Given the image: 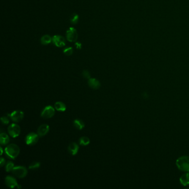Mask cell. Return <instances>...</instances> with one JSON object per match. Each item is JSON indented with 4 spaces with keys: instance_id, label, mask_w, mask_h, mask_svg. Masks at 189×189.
<instances>
[{
    "instance_id": "cell-4",
    "label": "cell",
    "mask_w": 189,
    "mask_h": 189,
    "mask_svg": "<svg viewBox=\"0 0 189 189\" xmlns=\"http://www.w3.org/2000/svg\"><path fill=\"white\" fill-rule=\"evenodd\" d=\"M67 39L69 42H74L77 41L78 39V33L77 30L73 27H70L66 32Z\"/></svg>"
},
{
    "instance_id": "cell-6",
    "label": "cell",
    "mask_w": 189,
    "mask_h": 189,
    "mask_svg": "<svg viewBox=\"0 0 189 189\" xmlns=\"http://www.w3.org/2000/svg\"><path fill=\"white\" fill-rule=\"evenodd\" d=\"M7 115L15 122H19L22 120L24 117V113L21 110H16Z\"/></svg>"
},
{
    "instance_id": "cell-18",
    "label": "cell",
    "mask_w": 189,
    "mask_h": 189,
    "mask_svg": "<svg viewBox=\"0 0 189 189\" xmlns=\"http://www.w3.org/2000/svg\"><path fill=\"white\" fill-rule=\"evenodd\" d=\"M74 125L78 130H82L85 126L83 121L79 119H76L74 121Z\"/></svg>"
},
{
    "instance_id": "cell-17",
    "label": "cell",
    "mask_w": 189,
    "mask_h": 189,
    "mask_svg": "<svg viewBox=\"0 0 189 189\" xmlns=\"http://www.w3.org/2000/svg\"><path fill=\"white\" fill-rule=\"evenodd\" d=\"M52 41V38H51L50 35H43L41 39V42L42 44L43 45H47Z\"/></svg>"
},
{
    "instance_id": "cell-3",
    "label": "cell",
    "mask_w": 189,
    "mask_h": 189,
    "mask_svg": "<svg viewBox=\"0 0 189 189\" xmlns=\"http://www.w3.org/2000/svg\"><path fill=\"white\" fill-rule=\"evenodd\" d=\"M12 174L19 178H24L27 174V170L24 166L14 167L12 170Z\"/></svg>"
},
{
    "instance_id": "cell-11",
    "label": "cell",
    "mask_w": 189,
    "mask_h": 189,
    "mask_svg": "<svg viewBox=\"0 0 189 189\" xmlns=\"http://www.w3.org/2000/svg\"><path fill=\"white\" fill-rule=\"evenodd\" d=\"M49 130V126L47 124H42L38 129L37 132L39 136H44L48 133Z\"/></svg>"
},
{
    "instance_id": "cell-24",
    "label": "cell",
    "mask_w": 189,
    "mask_h": 189,
    "mask_svg": "<svg viewBox=\"0 0 189 189\" xmlns=\"http://www.w3.org/2000/svg\"><path fill=\"white\" fill-rule=\"evenodd\" d=\"M82 76L84 78H85V79H89L90 78V74L89 72L87 70H84L83 71Z\"/></svg>"
},
{
    "instance_id": "cell-5",
    "label": "cell",
    "mask_w": 189,
    "mask_h": 189,
    "mask_svg": "<svg viewBox=\"0 0 189 189\" xmlns=\"http://www.w3.org/2000/svg\"><path fill=\"white\" fill-rule=\"evenodd\" d=\"M8 131L10 136L12 138H16L19 136L21 133V128L17 124H12L8 126Z\"/></svg>"
},
{
    "instance_id": "cell-7",
    "label": "cell",
    "mask_w": 189,
    "mask_h": 189,
    "mask_svg": "<svg viewBox=\"0 0 189 189\" xmlns=\"http://www.w3.org/2000/svg\"><path fill=\"white\" fill-rule=\"evenodd\" d=\"M55 110L52 106H46L41 113V117L43 118H51L54 115Z\"/></svg>"
},
{
    "instance_id": "cell-12",
    "label": "cell",
    "mask_w": 189,
    "mask_h": 189,
    "mask_svg": "<svg viewBox=\"0 0 189 189\" xmlns=\"http://www.w3.org/2000/svg\"><path fill=\"white\" fill-rule=\"evenodd\" d=\"M89 86L94 89H97L101 87L100 82L95 78H90L88 79Z\"/></svg>"
},
{
    "instance_id": "cell-1",
    "label": "cell",
    "mask_w": 189,
    "mask_h": 189,
    "mask_svg": "<svg viewBox=\"0 0 189 189\" xmlns=\"http://www.w3.org/2000/svg\"><path fill=\"white\" fill-rule=\"evenodd\" d=\"M176 164L179 170L189 172V156H183L179 158L176 161Z\"/></svg>"
},
{
    "instance_id": "cell-14",
    "label": "cell",
    "mask_w": 189,
    "mask_h": 189,
    "mask_svg": "<svg viewBox=\"0 0 189 189\" xmlns=\"http://www.w3.org/2000/svg\"><path fill=\"white\" fill-rule=\"evenodd\" d=\"M180 181L183 186L189 185V172L182 175L180 178Z\"/></svg>"
},
{
    "instance_id": "cell-25",
    "label": "cell",
    "mask_w": 189,
    "mask_h": 189,
    "mask_svg": "<svg viewBox=\"0 0 189 189\" xmlns=\"http://www.w3.org/2000/svg\"><path fill=\"white\" fill-rule=\"evenodd\" d=\"M8 116V115H7ZM8 117H6V116H3L1 118V122L3 124H5V125H7V124H8L9 122H10V120L8 119Z\"/></svg>"
},
{
    "instance_id": "cell-20",
    "label": "cell",
    "mask_w": 189,
    "mask_h": 189,
    "mask_svg": "<svg viewBox=\"0 0 189 189\" xmlns=\"http://www.w3.org/2000/svg\"><path fill=\"white\" fill-rule=\"evenodd\" d=\"M79 21V16L76 13H73L70 18V22L72 24H76Z\"/></svg>"
},
{
    "instance_id": "cell-13",
    "label": "cell",
    "mask_w": 189,
    "mask_h": 189,
    "mask_svg": "<svg viewBox=\"0 0 189 189\" xmlns=\"http://www.w3.org/2000/svg\"><path fill=\"white\" fill-rule=\"evenodd\" d=\"M79 149V146L76 142H72L68 147V151L73 155H75L77 154Z\"/></svg>"
},
{
    "instance_id": "cell-9",
    "label": "cell",
    "mask_w": 189,
    "mask_h": 189,
    "mask_svg": "<svg viewBox=\"0 0 189 189\" xmlns=\"http://www.w3.org/2000/svg\"><path fill=\"white\" fill-rule=\"evenodd\" d=\"M39 139V135L34 133H31L26 137V143L28 145H34L37 143Z\"/></svg>"
},
{
    "instance_id": "cell-22",
    "label": "cell",
    "mask_w": 189,
    "mask_h": 189,
    "mask_svg": "<svg viewBox=\"0 0 189 189\" xmlns=\"http://www.w3.org/2000/svg\"><path fill=\"white\" fill-rule=\"evenodd\" d=\"M41 165L40 163L39 162H33L32 163L30 166H29V169H36L40 167V166Z\"/></svg>"
},
{
    "instance_id": "cell-10",
    "label": "cell",
    "mask_w": 189,
    "mask_h": 189,
    "mask_svg": "<svg viewBox=\"0 0 189 189\" xmlns=\"http://www.w3.org/2000/svg\"><path fill=\"white\" fill-rule=\"evenodd\" d=\"M5 183L6 185L10 188H14L15 187H17L18 188H21V186H19V185H18L16 180L14 177L8 176L5 179Z\"/></svg>"
},
{
    "instance_id": "cell-8",
    "label": "cell",
    "mask_w": 189,
    "mask_h": 189,
    "mask_svg": "<svg viewBox=\"0 0 189 189\" xmlns=\"http://www.w3.org/2000/svg\"><path fill=\"white\" fill-rule=\"evenodd\" d=\"M52 42L57 47H63L65 46V39L61 35H54L52 37Z\"/></svg>"
},
{
    "instance_id": "cell-2",
    "label": "cell",
    "mask_w": 189,
    "mask_h": 189,
    "mask_svg": "<svg viewBox=\"0 0 189 189\" xmlns=\"http://www.w3.org/2000/svg\"><path fill=\"white\" fill-rule=\"evenodd\" d=\"M19 148L17 145L15 144H11L8 145L5 149V153L6 155L12 159H15L19 153Z\"/></svg>"
},
{
    "instance_id": "cell-27",
    "label": "cell",
    "mask_w": 189,
    "mask_h": 189,
    "mask_svg": "<svg viewBox=\"0 0 189 189\" xmlns=\"http://www.w3.org/2000/svg\"><path fill=\"white\" fill-rule=\"evenodd\" d=\"M5 164V160L3 158H1V160H0V164L1 166H3V165Z\"/></svg>"
},
{
    "instance_id": "cell-19",
    "label": "cell",
    "mask_w": 189,
    "mask_h": 189,
    "mask_svg": "<svg viewBox=\"0 0 189 189\" xmlns=\"http://www.w3.org/2000/svg\"><path fill=\"white\" fill-rule=\"evenodd\" d=\"M90 143V139L88 137L86 136H83L80 138L79 139V144L81 145H87Z\"/></svg>"
},
{
    "instance_id": "cell-28",
    "label": "cell",
    "mask_w": 189,
    "mask_h": 189,
    "mask_svg": "<svg viewBox=\"0 0 189 189\" xmlns=\"http://www.w3.org/2000/svg\"><path fill=\"white\" fill-rule=\"evenodd\" d=\"M1 155H2L3 154V150H2V148L1 147Z\"/></svg>"
},
{
    "instance_id": "cell-23",
    "label": "cell",
    "mask_w": 189,
    "mask_h": 189,
    "mask_svg": "<svg viewBox=\"0 0 189 189\" xmlns=\"http://www.w3.org/2000/svg\"><path fill=\"white\" fill-rule=\"evenodd\" d=\"M14 167V164L13 163L10 161L8 162L6 166V170L7 172H11L12 171V169Z\"/></svg>"
},
{
    "instance_id": "cell-26",
    "label": "cell",
    "mask_w": 189,
    "mask_h": 189,
    "mask_svg": "<svg viewBox=\"0 0 189 189\" xmlns=\"http://www.w3.org/2000/svg\"><path fill=\"white\" fill-rule=\"evenodd\" d=\"M75 45H76V48H77V49H81L82 48V44H81V43H80L79 42H76Z\"/></svg>"
},
{
    "instance_id": "cell-21",
    "label": "cell",
    "mask_w": 189,
    "mask_h": 189,
    "mask_svg": "<svg viewBox=\"0 0 189 189\" xmlns=\"http://www.w3.org/2000/svg\"><path fill=\"white\" fill-rule=\"evenodd\" d=\"M63 53H65V55L67 56H70L73 53V48L71 47L66 48L64 49Z\"/></svg>"
},
{
    "instance_id": "cell-16",
    "label": "cell",
    "mask_w": 189,
    "mask_h": 189,
    "mask_svg": "<svg viewBox=\"0 0 189 189\" xmlns=\"http://www.w3.org/2000/svg\"><path fill=\"white\" fill-rule=\"evenodd\" d=\"M10 142V138L7 134L2 133L0 135V143L2 145H6Z\"/></svg>"
},
{
    "instance_id": "cell-15",
    "label": "cell",
    "mask_w": 189,
    "mask_h": 189,
    "mask_svg": "<svg viewBox=\"0 0 189 189\" xmlns=\"http://www.w3.org/2000/svg\"><path fill=\"white\" fill-rule=\"evenodd\" d=\"M55 109L59 111V112H65L66 110V106L65 104L61 102V101H57L54 104Z\"/></svg>"
}]
</instances>
